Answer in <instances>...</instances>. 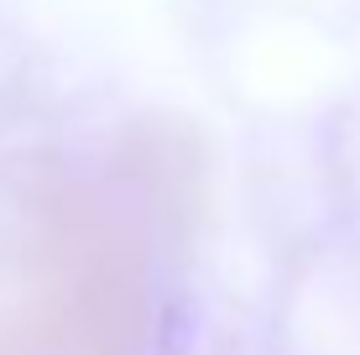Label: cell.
<instances>
[{"label": "cell", "mask_w": 360, "mask_h": 355, "mask_svg": "<svg viewBox=\"0 0 360 355\" xmlns=\"http://www.w3.org/2000/svg\"><path fill=\"white\" fill-rule=\"evenodd\" d=\"M37 298L0 324V355H131L141 335V272L126 240L79 193L42 199Z\"/></svg>", "instance_id": "obj_1"}]
</instances>
